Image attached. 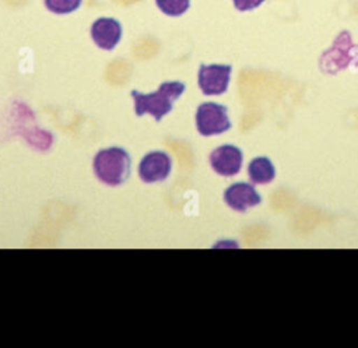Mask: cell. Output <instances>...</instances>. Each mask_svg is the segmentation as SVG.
<instances>
[{
    "mask_svg": "<svg viewBox=\"0 0 358 348\" xmlns=\"http://www.w3.org/2000/svg\"><path fill=\"white\" fill-rule=\"evenodd\" d=\"M185 88V84L180 81H165L151 94H143L133 89L131 96L134 99L136 115L143 116L148 113L159 122L172 110L173 102L183 94Z\"/></svg>",
    "mask_w": 358,
    "mask_h": 348,
    "instance_id": "cell-1",
    "label": "cell"
},
{
    "mask_svg": "<svg viewBox=\"0 0 358 348\" xmlns=\"http://www.w3.org/2000/svg\"><path fill=\"white\" fill-rule=\"evenodd\" d=\"M92 169L103 184L119 186L130 176V157L120 147L103 148L94 157Z\"/></svg>",
    "mask_w": 358,
    "mask_h": 348,
    "instance_id": "cell-2",
    "label": "cell"
},
{
    "mask_svg": "<svg viewBox=\"0 0 358 348\" xmlns=\"http://www.w3.org/2000/svg\"><path fill=\"white\" fill-rule=\"evenodd\" d=\"M196 127L201 136L221 134L231 129L228 109L217 102H203L196 110Z\"/></svg>",
    "mask_w": 358,
    "mask_h": 348,
    "instance_id": "cell-3",
    "label": "cell"
},
{
    "mask_svg": "<svg viewBox=\"0 0 358 348\" xmlns=\"http://www.w3.org/2000/svg\"><path fill=\"white\" fill-rule=\"evenodd\" d=\"M232 67L229 64H201L199 87L204 95H221L228 89Z\"/></svg>",
    "mask_w": 358,
    "mask_h": 348,
    "instance_id": "cell-4",
    "label": "cell"
},
{
    "mask_svg": "<svg viewBox=\"0 0 358 348\" xmlns=\"http://www.w3.org/2000/svg\"><path fill=\"white\" fill-rule=\"evenodd\" d=\"M172 169V159L164 151H151L145 154L138 164V176L144 183L165 180Z\"/></svg>",
    "mask_w": 358,
    "mask_h": 348,
    "instance_id": "cell-5",
    "label": "cell"
},
{
    "mask_svg": "<svg viewBox=\"0 0 358 348\" xmlns=\"http://www.w3.org/2000/svg\"><path fill=\"white\" fill-rule=\"evenodd\" d=\"M242 151L231 144L220 145L210 154V165L221 176H234L242 166Z\"/></svg>",
    "mask_w": 358,
    "mask_h": 348,
    "instance_id": "cell-6",
    "label": "cell"
},
{
    "mask_svg": "<svg viewBox=\"0 0 358 348\" xmlns=\"http://www.w3.org/2000/svg\"><path fill=\"white\" fill-rule=\"evenodd\" d=\"M91 38L98 48L103 50H112L122 38L120 22L109 17H101L95 20L91 27Z\"/></svg>",
    "mask_w": 358,
    "mask_h": 348,
    "instance_id": "cell-7",
    "label": "cell"
},
{
    "mask_svg": "<svg viewBox=\"0 0 358 348\" xmlns=\"http://www.w3.org/2000/svg\"><path fill=\"white\" fill-rule=\"evenodd\" d=\"M224 200L235 211H246L250 207L260 204L262 197L252 184L234 183L224 191Z\"/></svg>",
    "mask_w": 358,
    "mask_h": 348,
    "instance_id": "cell-8",
    "label": "cell"
},
{
    "mask_svg": "<svg viewBox=\"0 0 358 348\" xmlns=\"http://www.w3.org/2000/svg\"><path fill=\"white\" fill-rule=\"evenodd\" d=\"M249 177L256 184H266L270 183L275 176V169L271 161L266 157L253 158L248 166Z\"/></svg>",
    "mask_w": 358,
    "mask_h": 348,
    "instance_id": "cell-9",
    "label": "cell"
},
{
    "mask_svg": "<svg viewBox=\"0 0 358 348\" xmlns=\"http://www.w3.org/2000/svg\"><path fill=\"white\" fill-rule=\"evenodd\" d=\"M157 7L169 17H179L187 11L190 0H155Z\"/></svg>",
    "mask_w": 358,
    "mask_h": 348,
    "instance_id": "cell-10",
    "label": "cell"
},
{
    "mask_svg": "<svg viewBox=\"0 0 358 348\" xmlns=\"http://www.w3.org/2000/svg\"><path fill=\"white\" fill-rule=\"evenodd\" d=\"M46 8L55 14H69L81 6L83 0H43Z\"/></svg>",
    "mask_w": 358,
    "mask_h": 348,
    "instance_id": "cell-11",
    "label": "cell"
},
{
    "mask_svg": "<svg viewBox=\"0 0 358 348\" xmlns=\"http://www.w3.org/2000/svg\"><path fill=\"white\" fill-rule=\"evenodd\" d=\"M263 1L266 0H232L235 8L238 11H250L257 8L259 6L263 4Z\"/></svg>",
    "mask_w": 358,
    "mask_h": 348,
    "instance_id": "cell-12",
    "label": "cell"
}]
</instances>
